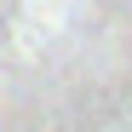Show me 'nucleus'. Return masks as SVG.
Masks as SVG:
<instances>
[]
</instances>
